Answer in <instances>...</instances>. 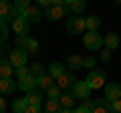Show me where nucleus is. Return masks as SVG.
Instances as JSON below:
<instances>
[{
    "mask_svg": "<svg viewBox=\"0 0 121 113\" xmlns=\"http://www.w3.org/2000/svg\"><path fill=\"white\" fill-rule=\"evenodd\" d=\"M65 14H67V6L51 4L48 8H44V18H47V20H51V22H59Z\"/></svg>",
    "mask_w": 121,
    "mask_h": 113,
    "instance_id": "nucleus-2",
    "label": "nucleus"
},
{
    "mask_svg": "<svg viewBox=\"0 0 121 113\" xmlns=\"http://www.w3.org/2000/svg\"><path fill=\"white\" fill-rule=\"evenodd\" d=\"M95 59H93V56H85V59H83V67H85V69H95Z\"/></svg>",
    "mask_w": 121,
    "mask_h": 113,
    "instance_id": "nucleus-31",
    "label": "nucleus"
},
{
    "mask_svg": "<svg viewBox=\"0 0 121 113\" xmlns=\"http://www.w3.org/2000/svg\"><path fill=\"white\" fill-rule=\"evenodd\" d=\"M28 107V101H26V97L24 99H16L12 103V109H14V113H24V109Z\"/></svg>",
    "mask_w": 121,
    "mask_h": 113,
    "instance_id": "nucleus-26",
    "label": "nucleus"
},
{
    "mask_svg": "<svg viewBox=\"0 0 121 113\" xmlns=\"http://www.w3.org/2000/svg\"><path fill=\"white\" fill-rule=\"evenodd\" d=\"M20 16L24 18L28 24H39L40 22V18H43V12H40L36 6H28V8H24V10H20Z\"/></svg>",
    "mask_w": 121,
    "mask_h": 113,
    "instance_id": "nucleus-6",
    "label": "nucleus"
},
{
    "mask_svg": "<svg viewBox=\"0 0 121 113\" xmlns=\"http://www.w3.org/2000/svg\"><path fill=\"white\" fill-rule=\"evenodd\" d=\"M22 48L26 51V55H36V52H39V40H35V39H30V36H28Z\"/></svg>",
    "mask_w": 121,
    "mask_h": 113,
    "instance_id": "nucleus-22",
    "label": "nucleus"
},
{
    "mask_svg": "<svg viewBox=\"0 0 121 113\" xmlns=\"http://www.w3.org/2000/svg\"><path fill=\"white\" fill-rule=\"evenodd\" d=\"M99 26H101L99 16H87V18H85V28H87V30L97 32V30H99Z\"/></svg>",
    "mask_w": 121,
    "mask_h": 113,
    "instance_id": "nucleus-20",
    "label": "nucleus"
},
{
    "mask_svg": "<svg viewBox=\"0 0 121 113\" xmlns=\"http://www.w3.org/2000/svg\"><path fill=\"white\" fill-rule=\"evenodd\" d=\"M111 113H121V99L111 101Z\"/></svg>",
    "mask_w": 121,
    "mask_h": 113,
    "instance_id": "nucleus-34",
    "label": "nucleus"
},
{
    "mask_svg": "<svg viewBox=\"0 0 121 113\" xmlns=\"http://www.w3.org/2000/svg\"><path fill=\"white\" fill-rule=\"evenodd\" d=\"M65 6L69 12L73 14H81L85 10V0H65Z\"/></svg>",
    "mask_w": 121,
    "mask_h": 113,
    "instance_id": "nucleus-13",
    "label": "nucleus"
},
{
    "mask_svg": "<svg viewBox=\"0 0 121 113\" xmlns=\"http://www.w3.org/2000/svg\"><path fill=\"white\" fill-rule=\"evenodd\" d=\"M67 30H69V35H73V36L81 35V32L85 30V18H81V16H71L69 20H67Z\"/></svg>",
    "mask_w": 121,
    "mask_h": 113,
    "instance_id": "nucleus-5",
    "label": "nucleus"
},
{
    "mask_svg": "<svg viewBox=\"0 0 121 113\" xmlns=\"http://www.w3.org/2000/svg\"><path fill=\"white\" fill-rule=\"evenodd\" d=\"M115 2H117V4H119V2H121V0H115Z\"/></svg>",
    "mask_w": 121,
    "mask_h": 113,
    "instance_id": "nucleus-42",
    "label": "nucleus"
},
{
    "mask_svg": "<svg viewBox=\"0 0 121 113\" xmlns=\"http://www.w3.org/2000/svg\"><path fill=\"white\" fill-rule=\"evenodd\" d=\"M67 65H69L71 71L81 69V67H83V56H79V55H69V56H67Z\"/></svg>",
    "mask_w": 121,
    "mask_h": 113,
    "instance_id": "nucleus-19",
    "label": "nucleus"
},
{
    "mask_svg": "<svg viewBox=\"0 0 121 113\" xmlns=\"http://www.w3.org/2000/svg\"><path fill=\"white\" fill-rule=\"evenodd\" d=\"M14 6H16L18 10H24L30 6V0H14Z\"/></svg>",
    "mask_w": 121,
    "mask_h": 113,
    "instance_id": "nucleus-32",
    "label": "nucleus"
},
{
    "mask_svg": "<svg viewBox=\"0 0 121 113\" xmlns=\"http://www.w3.org/2000/svg\"><path fill=\"white\" fill-rule=\"evenodd\" d=\"M75 83H77L75 75H73V73H67V71H65L63 75H60L59 79H56V85H59L60 89H69V87H73Z\"/></svg>",
    "mask_w": 121,
    "mask_h": 113,
    "instance_id": "nucleus-12",
    "label": "nucleus"
},
{
    "mask_svg": "<svg viewBox=\"0 0 121 113\" xmlns=\"http://www.w3.org/2000/svg\"><path fill=\"white\" fill-rule=\"evenodd\" d=\"M28 26L30 24L22 16H18V18H14V20H12V28H14V32H18V35H26V32H28Z\"/></svg>",
    "mask_w": 121,
    "mask_h": 113,
    "instance_id": "nucleus-14",
    "label": "nucleus"
},
{
    "mask_svg": "<svg viewBox=\"0 0 121 113\" xmlns=\"http://www.w3.org/2000/svg\"><path fill=\"white\" fill-rule=\"evenodd\" d=\"M83 43H85L87 48H91V51H101V44H103V39H101L99 32H85V39H83Z\"/></svg>",
    "mask_w": 121,
    "mask_h": 113,
    "instance_id": "nucleus-3",
    "label": "nucleus"
},
{
    "mask_svg": "<svg viewBox=\"0 0 121 113\" xmlns=\"http://www.w3.org/2000/svg\"><path fill=\"white\" fill-rule=\"evenodd\" d=\"M91 107H93V101L83 99V105H81V107H79L75 113H93V111H91Z\"/></svg>",
    "mask_w": 121,
    "mask_h": 113,
    "instance_id": "nucleus-29",
    "label": "nucleus"
},
{
    "mask_svg": "<svg viewBox=\"0 0 121 113\" xmlns=\"http://www.w3.org/2000/svg\"><path fill=\"white\" fill-rule=\"evenodd\" d=\"M18 87H20L22 91H26V93L32 91V89L36 87V77H35V75H30V73L26 75V77H20V79H18Z\"/></svg>",
    "mask_w": 121,
    "mask_h": 113,
    "instance_id": "nucleus-10",
    "label": "nucleus"
},
{
    "mask_svg": "<svg viewBox=\"0 0 121 113\" xmlns=\"http://www.w3.org/2000/svg\"><path fill=\"white\" fill-rule=\"evenodd\" d=\"M26 101H28V105H36V107H40V103H43V97H40L39 91H28V95H26Z\"/></svg>",
    "mask_w": 121,
    "mask_h": 113,
    "instance_id": "nucleus-24",
    "label": "nucleus"
},
{
    "mask_svg": "<svg viewBox=\"0 0 121 113\" xmlns=\"http://www.w3.org/2000/svg\"><path fill=\"white\" fill-rule=\"evenodd\" d=\"M24 113H43V111H40V107H36V105H28V107L24 109Z\"/></svg>",
    "mask_w": 121,
    "mask_h": 113,
    "instance_id": "nucleus-37",
    "label": "nucleus"
},
{
    "mask_svg": "<svg viewBox=\"0 0 121 113\" xmlns=\"http://www.w3.org/2000/svg\"><path fill=\"white\" fill-rule=\"evenodd\" d=\"M12 73H14V65L10 61H2L0 59V79L12 77Z\"/></svg>",
    "mask_w": 121,
    "mask_h": 113,
    "instance_id": "nucleus-16",
    "label": "nucleus"
},
{
    "mask_svg": "<svg viewBox=\"0 0 121 113\" xmlns=\"http://www.w3.org/2000/svg\"><path fill=\"white\" fill-rule=\"evenodd\" d=\"M63 113H75L73 107H63Z\"/></svg>",
    "mask_w": 121,
    "mask_h": 113,
    "instance_id": "nucleus-41",
    "label": "nucleus"
},
{
    "mask_svg": "<svg viewBox=\"0 0 121 113\" xmlns=\"http://www.w3.org/2000/svg\"><path fill=\"white\" fill-rule=\"evenodd\" d=\"M16 87H18V81H14L12 77L0 79V93H2V95H10V93H14Z\"/></svg>",
    "mask_w": 121,
    "mask_h": 113,
    "instance_id": "nucleus-9",
    "label": "nucleus"
},
{
    "mask_svg": "<svg viewBox=\"0 0 121 113\" xmlns=\"http://www.w3.org/2000/svg\"><path fill=\"white\" fill-rule=\"evenodd\" d=\"M103 44H105L107 48H111V51H113V48L119 47V36H117L115 32H109V35L103 39Z\"/></svg>",
    "mask_w": 121,
    "mask_h": 113,
    "instance_id": "nucleus-21",
    "label": "nucleus"
},
{
    "mask_svg": "<svg viewBox=\"0 0 121 113\" xmlns=\"http://www.w3.org/2000/svg\"><path fill=\"white\" fill-rule=\"evenodd\" d=\"M105 73L103 71H99V69H91L89 71V75H87V83L91 85V89H101V87H105L107 83H105Z\"/></svg>",
    "mask_w": 121,
    "mask_h": 113,
    "instance_id": "nucleus-1",
    "label": "nucleus"
},
{
    "mask_svg": "<svg viewBox=\"0 0 121 113\" xmlns=\"http://www.w3.org/2000/svg\"><path fill=\"white\" fill-rule=\"evenodd\" d=\"M91 111H93V113H111V101H109V99H97V101H93Z\"/></svg>",
    "mask_w": 121,
    "mask_h": 113,
    "instance_id": "nucleus-11",
    "label": "nucleus"
},
{
    "mask_svg": "<svg viewBox=\"0 0 121 113\" xmlns=\"http://www.w3.org/2000/svg\"><path fill=\"white\" fill-rule=\"evenodd\" d=\"M71 91H73L75 99H87L93 89H91V85L87 83V79H85V81H77L73 87H71Z\"/></svg>",
    "mask_w": 121,
    "mask_h": 113,
    "instance_id": "nucleus-4",
    "label": "nucleus"
},
{
    "mask_svg": "<svg viewBox=\"0 0 121 113\" xmlns=\"http://www.w3.org/2000/svg\"><path fill=\"white\" fill-rule=\"evenodd\" d=\"M0 2H6V0H0Z\"/></svg>",
    "mask_w": 121,
    "mask_h": 113,
    "instance_id": "nucleus-43",
    "label": "nucleus"
},
{
    "mask_svg": "<svg viewBox=\"0 0 121 113\" xmlns=\"http://www.w3.org/2000/svg\"><path fill=\"white\" fill-rule=\"evenodd\" d=\"M59 101H60V105H63V107H73V105H75V95H73V91L60 93Z\"/></svg>",
    "mask_w": 121,
    "mask_h": 113,
    "instance_id": "nucleus-23",
    "label": "nucleus"
},
{
    "mask_svg": "<svg viewBox=\"0 0 121 113\" xmlns=\"http://www.w3.org/2000/svg\"><path fill=\"white\" fill-rule=\"evenodd\" d=\"M36 4H39L40 8H48V6H51V0H36Z\"/></svg>",
    "mask_w": 121,
    "mask_h": 113,
    "instance_id": "nucleus-38",
    "label": "nucleus"
},
{
    "mask_svg": "<svg viewBox=\"0 0 121 113\" xmlns=\"http://www.w3.org/2000/svg\"><path fill=\"white\" fill-rule=\"evenodd\" d=\"M28 71H30V75H35L36 79H39V77H43V75H44V67L40 65V63H35V65L30 67Z\"/></svg>",
    "mask_w": 121,
    "mask_h": 113,
    "instance_id": "nucleus-28",
    "label": "nucleus"
},
{
    "mask_svg": "<svg viewBox=\"0 0 121 113\" xmlns=\"http://www.w3.org/2000/svg\"><path fill=\"white\" fill-rule=\"evenodd\" d=\"M0 113H6V99H4V95L0 97Z\"/></svg>",
    "mask_w": 121,
    "mask_h": 113,
    "instance_id": "nucleus-39",
    "label": "nucleus"
},
{
    "mask_svg": "<svg viewBox=\"0 0 121 113\" xmlns=\"http://www.w3.org/2000/svg\"><path fill=\"white\" fill-rule=\"evenodd\" d=\"M60 91H63V89H60L59 85H51V87L47 89V95H48V99H59Z\"/></svg>",
    "mask_w": 121,
    "mask_h": 113,
    "instance_id": "nucleus-27",
    "label": "nucleus"
},
{
    "mask_svg": "<svg viewBox=\"0 0 121 113\" xmlns=\"http://www.w3.org/2000/svg\"><path fill=\"white\" fill-rule=\"evenodd\" d=\"M52 81H55V79H52L48 73H47V75H43V77L36 79V89H40V91H47V89L52 85Z\"/></svg>",
    "mask_w": 121,
    "mask_h": 113,
    "instance_id": "nucleus-18",
    "label": "nucleus"
},
{
    "mask_svg": "<svg viewBox=\"0 0 121 113\" xmlns=\"http://www.w3.org/2000/svg\"><path fill=\"white\" fill-rule=\"evenodd\" d=\"M44 113H63V105L59 99H48L44 105Z\"/></svg>",
    "mask_w": 121,
    "mask_h": 113,
    "instance_id": "nucleus-17",
    "label": "nucleus"
},
{
    "mask_svg": "<svg viewBox=\"0 0 121 113\" xmlns=\"http://www.w3.org/2000/svg\"><path fill=\"white\" fill-rule=\"evenodd\" d=\"M51 4H59V6H65V0H51Z\"/></svg>",
    "mask_w": 121,
    "mask_h": 113,
    "instance_id": "nucleus-40",
    "label": "nucleus"
},
{
    "mask_svg": "<svg viewBox=\"0 0 121 113\" xmlns=\"http://www.w3.org/2000/svg\"><path fill=\"white\" fill-rule=\"evenodd\" d=\"M63 73H65V65H63V63H59V61H52L51 65H48V75H51L52 79H59Z\"/></svg>",
    "mask_w": 121,
    "mask_h": 113,
    "instance_id": "nucleus-15",
    "label": "nucleus"
},
{
    "mask_svg": "<svg viewBox=\"0 0 121 113\" xmlns=\"http://www.w3.org/2000/svg\"><path fill=\"white\" fill-rule=\"evenodd\" d=\"M26 59H28V55H26L24 48H12L8 61L14 65V69H18V67H24L26 65Z\"/></svg>",
    "mask_w": 121,
    "mask_h": 113,
    "instance_id": "nucleus-7",
    "label": "nucleus"
},
{
    "mask_svg": "<svg viewBox=\"0 0 121 113\" xmlns=\"http://www.w3.org/2000/svg\"><path fill=\"white\" fill-rule=\"evenodd\" d=\"M26 39H28L26 35H18V36H16V47L22 48V47H24V43H26Z\"/></svg>",
    "mask_w": 121,
    "mask_h": 113,
    "instance_id": "nucleus-35",
    "label": "nucleus"
},
{
    "mask_svg": "<svg viewBox=\"0 0 121 113\" xmlns=\"http://www.w3.org/2000/svg\"><path fill=\"white\" fill-rule=\"evenodd\" d=\"M28 73H30V71L26 69V67H18V69H16V77H18V79H20V77H26Z\"/></svg>",
    "mask_w": 121,
    "mask_h": 113,
    "instance_id": "nucleus-36",
    "label": "nucleus"
},
{
    "mask_svg": "<svg viewBox=\"0 0 121 113\" xmlns=\"http://www.w3.org/2000/svg\"><path fill=\"white\" fill-rule=\"evenodd\" d=\"M8 39V26H6V20H0V43H4Z\"/></svg>",
    "mask_w": 121,
    "mask_h": 113,
    "instance_id": "nucleus-30",
    "label": "nucleus"
},
{
    "mask_svg": "<svg viewBox=\"0 0 121 113\" xmlns=\"http://www.w3.org/2000/svg\"><path fill=\"white\" fill-rule=\"evenodd\" d=\"M105 99H109V101L121 99V85L119 83H107L105 85Z\"/></svg>",
    "mask_w": 121,
    "mask_h": 113,
    "instance_id": "nucleus-8",
    "label": "nucleus"
},
{
    "mask_svg": "<svg viewBox=\"0 0 121 113\" xmlns=\"http://www.w3.org/2000/svg\"><path fill=\"white\" fill-rule=\"evenodd\" d=\"M101 61L103 63L111 61V48H103V51H101Z\"/></svg>",
    "mask_w": 121,
    "mask_h": 113,
    "instance_id": "nucleus-33",
    "label": "nucleus"
},
{
    "mask_svg": "<svg viewBox=\"0 0 121 113\" xmlns=\"http://www.w3.org/2000/svg\"><path fill=\"white\" fill-rule=\"evenodd\" d=\"M10 10H12V4L0 2V18H2V20H8L10 18Z\"/></svg>",
    "mask_w": 121,
    "mask_h": 113,
    "instance_id": "nucleus-25",
    "label": "nucleus"
}]
</instances>
